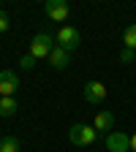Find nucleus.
<instances>
[{
	"mask_svg": "<svg viewBox=\"0 0 136 152\" xmlns=\"http://www.w3.org/2000/svg\"><path fill=\"white\" fill-rule=\"evenodd\" d=\"M95 139H98V130H93L90 125H71L68 130V141L74 147H90Z\"/></svg>",
	"mask_w": 136,
	"mask_h": 152,
	"instance_id": "obj_1",
	"label": "nucleus"
},
{
	"mask_svg": "<svg viewBox=\"0 0 136 152\" xmlns=\"http://www.w3.org/2000/svg\"><path fill=\"white\" fill-rule=\"evenodd\" d=\"M54 41H57V46H60V49H65V52H74L76 46H79L82 35H79V30H76V27H71V25H63L60 30H57Z\"/></svg>",
	"mask_w": 136,
	"mask_h": 152,
	"instance_id": "obj_2",
	"label": "nucleus"
},
{
	"mask_svg": "<svg viewBox=\"0 0 136 152\" xmlns=\"http://www.w3.org/2000/svg\"><path fill=\"white\" fill-rule=\"evenodd\" d=\"M52 49H54V41H52V35H49V33H38V35H33V41H30V54L35 57V60L49 57Z\"/></svg>",
	"mask_w": 136,
	"mask_h": 152,
	"instance_id": "obj_3",
	"label": "nucleus"
},
{
	"mask_svg": "<svg viewBox=\"0 0 136 152\" xmlns=\"http://www.w3.org/2000/svg\"><path fill=\"white\" fill-rule=\"evenodd\" d=\"M19 90V76L11 68L0 71V98H14V92Z\"/></svg>",
	"mask_w": 136,
	"mask_h": 152,
	"instance_id": "obj_4",
	"label": "nucleus"
},
{
	"mask_svg": "<svg viewBox=\"0 0 136 152\" xmlns=\"http://www.w3.org/2000/svg\"><path fill=\"white\" fill-rule=\"evenodd\" d=\"M44 14L52 19V22H65L71 8H68L65 0H46V3H44Z\"/></svg>",
	"mask_w": 136,
	"mask_h": 152,
	"instance_id": "obj_5",
	"label": "nucleus"
},
{
	"mask_svg": "<svg viewBox=\"0 0 136 152\" xmlns=\"http://www.w3.org/2000/svg\"><path fill=\"white\" fill-rule=\"evenodd\" d=\"M106 149L109 152H128L131 149V136H125L123 130L106 133Z\"/></svg>",
	"mask_w": 136,
	"mask_h": 152,
	"instance_id": "obj_6",
	"label": "nucleus"
},
{
	"mask_svg": "<svg viewBox=\"0 0 136 152\" xmlns=\"http://www.w3.org/2000/svg\"><path fill=\"white\" fill-rule=\"evenodd\" d=\"M104 98H106L104 82H87L85 84V101L87 103H104Z\"/></svg>",
	"mask_w": 136,
	"mask_h": 152,
	"instance_id": "obj_7",
	"label": "nucleus"
},
{
	"mask_svg": "<svg viewBox=\"0 0 136 152\" xmlns=\"http://www.w3.org/2000/svg\"><path fill=\"white\" fill-rule=\"evenodd\" d=\"M49 65L57 68V71H65L71 65V52H65V49H60V46L54 44V49L49 52Z\"/></svg>",
	"mask_w": 136,
	"mask_h": 152,
	"instance_id": "obj_8",
	"label": "nucleus"
},
{
	"mask_svg": "<svg viewBox=\"0 0 136 152\" xmlns=\"http://www.w3.org/2000/svg\"><path fill=\"white\" fill-rule=\"evenodd\" d=\"M93 128L95 130H104V133H112L114 130V111H98V114H95Z\"/></svg>",
	"mask_w": 136,
	"mask_h": 152,
	"instance_id": "obj_9",
	"label": "nucleus"
},
{
	"mask_svg": "<svg viewBox=\"0 0 136 152\" xmlns=\"http://www.w3.org/2000/svg\"><path fill=\"white\" fill-rule=\"evenodd\" d=\"M16 109V98H0V117H14Z\"/></svg>",
	"mask_w": 136,
	"mask_h": 152,
	"instance_id": "obj_10",
	"label": "nucleus"
},
{
	"mask_svg": "<svg viewBox=\"0 0 136 152\" xmlns=\"http://www.w3.org/2000/svg\"><path fill=\"white\" fill-rule=\"evenodd\" d=\"M22 149V144H19L16 136H3L0 139V152H19Z\"/></svg>",
	"mask_w": 136,
	"mask_h": 152,
	"instance_id": "obj_11",
	"label": "nucleus"
},
{
	"mask_svg": "<svg viewBox=\"0 0 136 152\" xmlns=\"http://www.w3.org/2000/svg\"><path fill=\"white\" fill-rule=\"evenodd\" d=\"M123 44H125V49H133V52H136V25L125 27V33H123Z\"/></svg>",
	"mask_w": 136,
	"mask_h": 152,
	"instance_id": "obj_12",
	"label": "nucleus"
},
{
	"mask_svg": "<svg viewBox=\"0 0 136 152\" xmlns=\"http://www.w3.org/2000/svg\"><path fill=\"white\" fill-rule=\"evenodd\" d=\"M19 65H22V68H27V71H30V68L35 65V57H33L30 52H27V54H22V60H19Z\"/></svg>",
	"mask_w": 136,
	"mask_h": 152,
	"instance_id": "obj_13",
	"label": "nucleus"
},
{
	"mask_svg": "<svg viewBox=\"0 0 136 152\" xmlns=\"http://www.w3.org/2000/svg\"><path fill=\"white\" fill-rule=\"evenodd\" d=\"M136 60V52L133 49H123L120 52V63H133Z\"/></svg>",
	"mask_w": 136,
	"mask_h": 152,
	"instance_id": "obj_14",
	"label": "nucleus"
},
{
	"mask_svg": "<svg viewBox=\"0 0 136 152\" xmlns=\"http://www.w3.org/2000/svg\"><path fill=\"white\" fill-rule=\"evenodd\" d=\"M8 27H11V22H8V14H6L3 8H0V33H6Z\"/></svg>",
	"mask_w": 136,
	"mask_h": 152,
	"instance_id": "obj_15",
	"label": "nucleus"
},
{
	"mask_svg": "<svg viewBox=\"0 0 136 152\" xmlns=\"http://www.w3.org/2000/svg\"><path fill=\"white\" fill-rule=\"evenodd\" d=\"M131 149L136 152V133H133V136H131Z\"/></svg>",
	"mask_w": 136,
	"mask_h": 152,
	"instance_id": "obj_16",
	"label": "nucleus"
},
{
	"mask_svg": "<svg viewBox=\"0 0 136 152\" xmlns=\"http://www.w3.org/2000/svg\"><path fill=\"white\" fill-rule=\"evenodd\" d=\"M0 139H3V133H0Z\"/></svg>",
	"mask_w": 136,
	"mask_h": 152,
	"instance_id": "obj_17",
	"label": "nucleus"
}]
</instances>
